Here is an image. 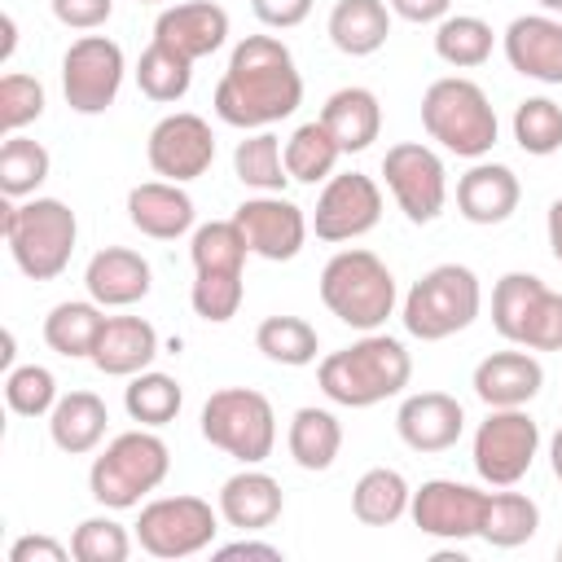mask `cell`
Listing matches in <instances>:
<instances>
[{"instance_id": "cell-12", "label": "cell", "mask_w": 562, "mask_h": 562, "mask_svg": "<svg viewBox=\"0 0 562 562\" xmlns=\"http://www.w3.org/2000/svg\"><path fill=\"white\" fill-rule=\"evenodd\" d=\"M382 176L386 189L395 198V206L404 211L408 224H430L443 215L448 206V171L443 158L422 145V140H400L382 154Z\"/></svg>"}, {"instance_id": "cell-45", "label": "cell", "mask_w": 562, "mask_h": 562, "mask_svg": "<svg viewBox=\"0 0 562 562\" xmlns=\"http://www.w3.org/2000/svg\"><path fill=\"white\" fill-rule=\"evenodd\" d=\"M57 400L61 395H57L53 369H44V364H13L4 373V404L18 417H44V413H53Z\"/></svg>"}, {"instance_id": "cell-22", "label": "cell", "mask_w": 562, "mask_h": 562, "mask_svg": "<svg viewBox=\"0 0 562 562\" xmlns=\"http://www.w3.org/2000/svg\"><path fill=\"white\" fill-rule=\"evenodd\" d=\"M149 285H154L149 259L132 246H101L83 268V290L101 307H132L149 294Z\"/></svg>"}, {"instance_id": "cell-32", "label": "cell", "mask_w": 562, "mask_h": 562, "mask_svg": "<svg viewBox=\"0 0 562 562\" xmlns=\"http://www.w3.org/2000/svg\"><path fill=\"white\" fill-rule=\"evenodd\" d=\"M408 501H413V487L400 470L391 465H373L356 479L351 487V514L364 522V527H391L408 514Z\"/></svg>"}, {"instance_id": "cell-4", "label": "cell", "mask_w": 562, "mask_h": 562, "mask_svg": "<svg viewBox=\"0 0 562 562\" xmlns=\"http://www.w3.org/2000/svg\"><path fill=\"white\" fill-rule=\"evenodd\" d=\"M422 127L439 149L457 158H474V162L492 154L501 136L487 92L465 75H443L422 92Z\"/></svg>"}, {"instance_id": "cell-33", "label": "cell", "mask_w": 562, "mask_h": 562, "mask_svg": "<svg viewBox=\"0 0 562 562\" xmlns=\"http://www.w3.org/2000/svg\"><path fill=\"white\" fill-rule=\"evenodd\" d=\"M180 404H184L180 382H176L171 373H158V369L132 373L127 386H123V408H127V417L140 422V426H149V430L176 422V417H180Z\"/></svg>"}, {"instance_id": "cell-11", "label": "cell", "mask_w": 562, "mask_h": 562, "mask_svg": "<svg viewBox=\"0 0 562 562\" xmlns=\"http://www.w3.org/2000/svg\"><path fill=\"white\" fill-rule=\"evenodd\" d=\"M540 452V426L527 408H487V417L474 430V474L487 487H514L527 479Z\"/></svg>"}, {"instance_id": "cell-39", "label": "cell", "mask_w": 562, "mask_h": 562, "mask_svg": "<svg viewBox=\"0 0 562 562\" xmlns=\"http://www.w3.org/2000/svg\"><path fill=\"white\" fill-rule=\"evenodd\" d=\"M48 167H53V158L40 140H31L22 132L4 136V145H0V193L13 198V202L35 198V189L48 180Z\"/></svg>"}, {"instance_id": "cell-31", "label": "cell", "mask_w": 562, "mask_h": 562, "mask_svg": "<svg viewBox=\"0 0 562 562\" xmlns=\"http://www.w3.org/2000/svg\"><path fill=\"white\" fill-rule=\"evenodd\" d=\"M105 325V307L97 299H66L44 316V342L66 360H88Z\"/></svg>"}, {"instance_id": "cell-34", "label": "cell", "mask_w": 562, "mask_h": 562, "mask_svg": "<svg viewBox=\"0 0 562 562\" xmlns=\"http://www.w3.org/2000/svg\"><path fill=\"white\" fill-rule=\"evenodd\" d=\"M536 531H540V505L527 492H492L487 496L479 540H487L492 549H518Z\"/></svg>"}, {"instance_id": "cell-2", "label": "cell", "mask_w": 562, "mask_h": 562, "mask_svg": "<svg viewBox=\"0 0 562 562\" xmlns=\"http://www.w3.org/2000/svg\"><path fill=\"white\" fill-rule=\"evenodd\" d=\"M413 378V356L400 338L391 334H364L351 347H338L321 360L316 382L325 391V400L342 404V408H373L391 395H400Z\"/></svg>"}, {"instance_id": "cell-44", "label": "cell", "mask_w": 562, "mask_h": 562, "mask_svg": "<svg viewBox=\"0 0 562 562\" xmlns=\"http://www.w3.org/2000/svg\"><path fill=\"white\" fill-rule=\"evenodd\" d=\"M246 299V281L241 272H193V285H189V303L193 312L206 321V325H224L237 316Z\"/></svg>"}, {"instance_id": "cell-50", "label": "cell", "mask_w": 562, "mask_h": 562, "mask_svg": "<svg viewBox=\"0 0 562 562\" xmlns=\"http://www.w3.org/2000/svg\"><path fill=\"white\" fill-rule=\"evenodd\" d=\"M386 4H391V13H400L413 26H430V22L439 26L452 9V0H386Z\"/></svg>"}, {"instance_id": "cell-5", "label": "cell", "mask_w": 562, "mask_h": 562, "mask_svg": "<svg viewBox=\"0 0 562 562\" xmlns=\"http://www.w3.org/2000/svg\"><path fill=\"white\" fill-rule=\"evenodd\" d=\"M395 272L364 246H347L321 268V303L329 307V316L360 334L382 329L395 312Z\"/></svg>"}, {"instance_id": "cell-19", "label": "cell", "mask_w": 562, "mask_h": 562, "mask_svg": "<svg viewBox=\"0 0 562 562\" xmlns=\"http://www.w3.org/2000/svg\"><path fill=\"white\" fill-rule=\"evenodd\" d=\"M154 40L171 53H180L184 61H202L215 48H224L228 40V9L215 0H184L158 13L154 22Z\"/></svg>"}, {"instance_id": "cell-8", "label": "cell", "mask_w": 562, "mask_h": 562, "mask_svg": "<svg viewBox=\"0 0 562 562\" xmlns=\"http://www.w3.org/2000/svg\"><path fill=\"white\" fill-rule=\"evenodd\" d=\"M202 439L241 465H259L277 448L272 400L255 386H220L202 404Z\"/></svg>"}, {"instance_id": "cell-24", "label": "cell", "mask_w": 562, "mask_h": 562, "mask_svg": "<svg viewBox=\"0 0 562 562\" xmlns=\"http://www.w3.org/2000/svg\"><path fill=\"white\" fill-rule=\"evenodd\" d=\"M215 505H220V518L228 527H237V531H268L281 518L285 496H281V483L268 470L246 465V470H237V474L224 479Z\"/></svg>"}, {"instance_id": "cell-38", "label": "cell", "mask_w": 562, "mask_h": 562, "mask_svg": "<svg viewBox=\"0 0 562 562\" xmlns=\"http://www.w3.org/2000/svg\"><path fill=\"white\" fill-rule=\"evenodd\" d=\"M255 347L272 360V364H290V369H303L316 360L321 351V334L303 321V316H263L259 329H255Z\"/></svg>"}, {"instance_id": "cell-21", "label": "cell", "mask_w": 562, "mask_h": 562, "mask_svg": "<svg viewBox=\"0 0 562 562\" xmlns=\"http://www.w3.org/2000/svg\"><path fill=\"white\" fill-rule=\"evenodd\" d=\"M395 430L413 452H448L465 430V408L448 391H413L395 413Z\"/></svg>"}, {"instance_id": "cell-46", "label": "cell", "mask_w": 562, "mask_h": 562, "mask_svg": "<svg viewBox=\"0 0 562 562\" xmlns=\"http://www.w3.org/2000/svg\"><path fill=\"white\" fill-rule=\"evenodd\" d=\"M44 114V83L35 75L9 70L0 79V136H18Z\"/></svg>"}, {"instance_id": "cell-1", "label": "cell", "mask_w": 562, "mask_h": 562, "mask_svg": "<svg viewBox=\"0 0 562 562\" xmlns=\"http://www.w3.org/2000/svg\"><path fill=\"white\" fill-rule=\"evenodd\" d=\"M303 105V75L277 35H246L233 44L215 83V114L228 127L263 132Z\"/></svg>"}, {"instance_id": "cell-49", "label": "cell", "mask_w": 562, "mask_h": 562, "mask_svg": "<svg viewBox=\"0 0 562 562\" xmlns=\"http://www.w3.org/2000/svg\"><path fill=\"white\" fill-rule=\"evenodd\" d=\"M70 544L53 540V536H18L9 544V562H70Z\"/></svg>"}, {"instance_id": "cell-54", "label": "cell", "mask_w": 562, "mask_h": 562, "mask_svg": "<svg viewBox=\"0 0 562 562\" xmlns=\"http://www.w3.org/2000/svg\"><path fill=\"white\" fill-rule=\"evenodd\" d=\"M549 470H553V479L562 483V426H558L553 439H549Z\"/></svg>"}, {"instance_id": "cell-37", "label": "cell", "mask_w": 562, "mask_h": 562, "mask_svg": "<svg viewBox=\"0 0 562 562\" xmlns=\"http://www.w3.org/2000/svg\"><path fill=\"white\" fill-rule=\"evenodd\" d=\"M492 44H496V31L474 13H448L435 26V53H439V61H448L457 70L483 66L492 57Z\"/></svg>"}, {"instance_id": "cell-30", "label": "cell", "mask_w": 562, "mask_h": 562, "mask_svg": "<svg viewBox=\"0 0 562 562\" xmlns=\"http://www.w3.org/2000/svg\"><path fill=\"white\" fill-rule=\"evenodd\" d=\"M285 448H290V457H294L299 470L325 474V470L338 461V452H342V422H338L329 408L303 404V408H294V417H290Z\"/></svg>"}, {"instance_id": "cell-6", "label": "cell", "mask_w": 562, "mask_h": 562, "mask_svg": "<svg viewBox=\"0 0 562 562\" xmlns=\"http://www.w3.org/2000/svg\"><path fill=\"white\" fill-rule=\"evenodd\" d=\"M171 470V448L149 430H123L114 435L88 470V492L101 509H136Z\"/></svg>"}, {"instance_id": "cell-13", "label": "cell", "mask_w": 562, "mask_h": 562, "mask_svg": "<svg viewBox=\"0 0 562 562\" xmlns=\"http://www.w3.org/2000/svg\"><path fill=\"white\" fill-rule=\"evenodd\" d=\"M127 61L110 35H79L61 57V92L75 114H105L119 101Z\"/></svg>"}, {"instance_id": "cell-56", "label": "cell", "mask_w": 562, "mask_h": 562, "mask_svg": "<svg viewBox=\"0 0 562 562\" xmlns=\"http://www.w3.org/2000/svg\"><path fill=\"white\" fill-rule=\"evenodd\" d=\"M136 4H158V0H136Z\"/></svg>"}, {"instance_id": "cell-3", "label": "cell", "mask_w": 562, "mask_h": 562, "mask_svg": "<svg viewBox=\"0 0 562 562\" xmlns=\"http://www.w3.org/2000/svg\"><path fill=\"white\" fill-rule=\"evenodd\" d=\"M0 233L9 241L13 263L31 281H53L70 268L75 241H79V220L61 198H4L0 206Z\"/></svg>"}, {"instance_id": "cell-53", "label": "cell", "mask_w": 562, "mask_h": 562, "mask_svg": "<svg viewBox=\"0 0 562 562\" xmlns=\"http://www.w3.org/2000/svg\"><path fill=\"white\" fill-rule=\"evenodd\" d=\"M0 22H4V44H0V61H9V57H13V44H18V22H13V13H4Z\"/></svg>"}, {"instance_id": "cell-43", "label": "cell", "mask_w": 562, "mask_h": 562, "mask_svg": "<svg viewBox=\"0 0 562 562\" xmlns=\"http://www.w3.org/2000/svg\"><path fill=\"white\" fill-rule=\"evenodd\" d=\"M70 553H75V562H127L132 558V536L119 518L92 514L70 531Z\"/></svg>"}, {"instance_id": "cell-25", "label": "cell", "mask_w": 562, "mask_h": 562, "mask_svg": "<svg viewBox=\"0 0 562 562\" xmlns=\"http://www.w3.org/2000/svg\"><path fill=\"white\" fill-rule=\"evenodd\" d=\"M193 198L176 180H145L127 193V220L154 241H176L193 228Z\"/></svg>"}, {"instance_id": "cell-15", "label": "cell", "mask_w": 562, "mask_h": 562, "mask_svg": "<svg viewBox=\"0 0 562 562\" xmlns=\"http://www.w3.org/2000/svg\"><path fill=\"white\" fill-rule=\"evenodd\" d=\"M382 220V189L364 171H338L325 180L316 211H312V233L321 241H356L373 233Z\"/></svg>"}, {"instance_id": "cell-28", "label": "cell", "mask_w": 562, "mask_h": 562, "mask_svg": "<svg viewBox=\"0 0 562 562\" xmlns=\"http://www.w3.org/2000/svg\"><path fill=\"white\" fill-rule=\"evenodd\" d=\"M110 408L97 391H66L48 413V435L66 457H83L105 439Z\"/></svg>"}, {"instance_id": "cell-51", "label": "cell", "mask_w": 562, "mask_h": 562, "mask_svg": "<svg viewBox=\"0 0 562 562\" xmlns=\"http://www.w3.org/2000/svg\"><path fill=\"white\" fill-rule=\"evenodd\" d=\"M215 558H268V562H281V544L272 540H233V544H215Z\"/></svg>"}, {"instance_id": "cell-26", "label": "cell", "mask_w": 562, "mask_h": 562, "mask_svg": "<svg viewBox=\"0 0 562 562\" xmlns=\"http://www.w3.org/2000/svg\"><path fill=\"white\" fill-rule=\"evenodd\" d=\"M154 356H158V329L145 316H105L101 338L88 360L105 378H132V373L149 369Z\"/></svg>"}, {"instance_id": "cell-52", "label": "cell", "mask_w": 562, "mask_h": 562, "mask_svg": "<svg viewBox=\"0 0 562 562\" xmlns=\"http://www.w3.org/2000/svg\"><path fill=\"white\" fill-rule=\"evenodd\" d=\"M544 228H549V250H553V259L562 263V198H553V206H549V220H544Z\"/></svg>"}, {"instance_id": "cell-16", "label": "cell", "mask_w": 562, "mask_h": 562, "mask_svg": "<svg viewBox=\"0 0 562 562\" xmlns=\"http://www.w3.org/2000/svg\"><path fill=\"white\" fill-rule=\"evenodd\" d=\"M487 496L474 483H457V479H426L422 487H413L408 501V518L422 536L435 540H470L483 527L487 514Z\"/></svg>"}, {"instance_id": "cell-10", "label": "cell", "mask_w": 562, "mask_h": 562, "mask_svg": "<svg viewBox=\"0 0 562 562\" xmlns=\"http://www.w3.org/2000/svg\"><path fill=\"white\" fill-rule=\"evenodd\" d=\"M215 531H220V505L189 496V492L158 496V501L140 505V518H136V544L162 562L193 558V553L211 549Z\"/></svg>"}, {"instance_id": "cell-17", "label": "cell", "mask_w": 562, "mask_h": 562, "mask_svg": "<svg viewBox=\"0 0 562 562\" xmlns=\"http://www.w3.org/2000/svg\"><path fill=\"white\" fill-rule=\"evenodd\" d=\"M233 220H237L250 255H259L268 263L294 259L303 250L307 233H312V220L303 215V206L290 202V198H281V193H255V198H246L233 211Z\"/></svg>"}, {"instance_id": "cell-36", "label": "cell", "mask_w": 562, "mask_h": 562, "mask_svg": "<svg viewBox=\"0 0 562 562\" xmlns=\"http://www.w3.org/2000/svg\"><path fill=\"white\" fill-rule=\"evenodd\" d=\"M233 171H237V180H241L246 189H255V193H281L285 180H290L281 136H272V132L263 127V132L237 140V149H233Z\"/></svg>"}, {"instance_id": "cell-41", "label": "cell", "mask_w": 562, "mask_h": 562, "mask_svg": "<svg viewBox=\"0 0 562 562\" xmlns=\"http://www.w3.org/2000/svg\"><path fill=\"white\" fill-rule=\"evenodd\" d=\"M189 83H193V61H184L180 53L162 48L158 40H149V48H145L140 61H136V88H140L149 101L171 105V101H180V97L189 92Z\"/></svg>"}, {"instance_id": "cell-23", "label": "cell", "mask_w": 562, "mask_h": 562, "mask_svg": "<svg viewBox=\"0 0 562 562\" xmlns=\"http://www.w3.org/2000/svg\"><path fill=\"white\" fill-rule=\"evenodd\" d=\"M522 202V184L514 176V167L505 162H474L461 180H457V211L461 220L479 224V228H492V224H505Z\"/></svg>"}, {"instance_id": "cell-57", "label": "cell", "mask_w": 562, "mask_h": 562, "mask_svg": "<svg viewBox=\"0 0 562 562\" xmlns=\"http://www.w3.org/2000/svg\"><path fill=\"white\" fill-rule=\"evenodd\" d=\"M558 558H562V540H558Z\"/></svg>"}, {"instance_id": "cell-18", "label": "cell", "mask_w": 562, "mask_h": 562, "mask_svg": "<svg viewBox=\"0 0 562 562\" xmlns=\"http://www.w3.org/2000/svg\"><path fill=\"white\" fill-rule=\"evenodd\" d=\"M470 386L487 408H527L544 386V364L536 351L509 342V351H492L474 364Z\"/></svg>"}, {"instance_id": "cell-20", "label": "cell", "mask_w": 562, "mask_h": 562, "mask_svg": "<svg viewBox=\"0 0 562 562\" xmlns=\"http://www.w3.org/2000/svg\"><path fill=\"white\" fill-rule=\"evenodd\" d=\"M505 61L536 83H562V18L553 13H522L501 35Z\"/></svg>"}, {"instance_id": "cell-42", "label": "cell", "mask_w": 562, "mask_h": 562, "mask_svg": "<svg viewBox=\"0 0 562 562\" xmlns=\"http://www.w3.org/2000/svg\"><path fill=\"white\" fill-rule=\"evenodd\" d=\"M514 140L531 158H549L562 149V105L549 97H527L514 110Z\"/></svg>"}, {"instance_id": "cell-14", "label": "cell", "mask_w": 562, "mask_h": 562, "mask_svg": "<svg viewBox=\"0 0 562 562\" xmlns=\"http://www.w3.org/2000/svg\"><path fill=\"white\" fill-rule=\"evenodd\" d=\"M145 158L154 167L158 180H176V184H189L198 176L211 171L215 162V132L202 114L193 110H176V114H162L154 127H149V140H145Z\"/></svg>"}, {"instance_id": "cell-27", "label": "cell", "mask_w": 562, "mask_h": 562, "mask_svg": "<svg viewBox=\"0 0 562 562\" xmlns=\"http://www.w3.org/2000/svg\"><path fill=\"white\" fill-rule=\"evenodd\" d=\"M316 119L329 127V136L338 140L342 154H360L382 136V101H378V92H369L360 83L329 92Z\"/></svg>"}, {"instance_id": "cell-29", "label": "cell", "mask_w": 562, "mask_h": 562, "mask_svg": "<svg viewBox=\"0 0 562 562\" xmlns=\"http://www.w3.org/2000/svg\"><path fill=\"white\" fill-rule=\"evenodd\" d=\"M329 44L347 57H373L391 35V4L386 0H338L329 9Z\"/></svg>"}, {"instance_id": "cell-47", "label": "cell", "mask_w": 562, "mask_h": 562, "mask_svg": "<svg viewBox=\"0 0 562 562\" xmlns=\"http://www.w3.org/2000/svg\"><path fill=\"white\" fill-rule=\"evenodd\" d=\"M48 9H53V18H57L61 26H70V31H97V26L110 22L114 0H48Z\"/></svg>"}, {"instance_id": "cell-48", "label": "cell", "mask_w": 562, "mask_h": 562, "mask_svg": "<svg viewBox=\"0 0 562 562\" xmlns=\"http://www.w3.org/2000/svg\"><path fill=\"white\" fill-rule=\"evenodd\" d=\"M316 0H250V13L268 26V31H290L299 22H307Z\"/></svg>"}, {"instance_id": "cell-55", "label": "cell", "mask_w": 562, "mask_h": 562, "mask_svg": "<svg viewBox=\"0 0 562 562\" xmlns=\"http://www.w3.org/2000/svg\"><path fill=\"white\" fill-rule=\"evenodd\" d=\"M544 13H562V0H536Z\"/></svg>"}, {"instance_id": "cell-9", "label": "cell", "mask_w": 562, "mask_h": 562, "mask_svg": "<svg viewBox=\"0 0 562 562\" xmlns=\"http://www.w3.org/2000/svg\"><path fill=\"white\" fill-rule=\"evenodd\" d=\"M492 329L527 351H562V294L536 272H505L492 285Z\"/></svg>"}, {"instance_id": "cell-7", "label": "cell", "mask_w": 562, "mask_h": 562, "mask_svg": "<svg viewBox=\"0 0 562 562\" xmlns=\"http://www.w3.org/2000/svg\"><path fill=\"white\" fill-rule=\"evenodd\" d=\"M483 312V285L465 263H435L404 294V329L422 342H443L470 329Z\"/></svg>"}, {"instance_id": "cell-35", "label": "cell", "mask_w": 562, "mask_h": 562, "mask_svg": "<svg viewBox=\"0 0 562 562\" xmlns=\"http://www.w3.org/2000/svg\"><path fill=\"white\" fill-rule=\"evenodd\" d=\"M338 158H342V149H338V140L329 136V127H325L321 119L299 123V127L285 136V171H290V180H299V184L329 180L334 167H338Z\"/></svg>"}, {"instance_id": "cell-40", "label": "cell", "mask_w": 562, "mask_h": 562, "mask_svg": "<svg viewBox=\"0 0 562 562\" xmlns=\"http://www.w3.org/2000/svg\"><path fill=\"white\" fill-rule=\"evenodd\" d=\"M246 255H250V246H246L237 220H211V224L193 228V241H189L193 272H241Z\"/></svg>"}]
</instances>
